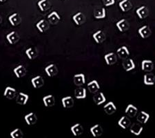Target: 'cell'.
I'll use <instances>...</instances> for the list:
<instances>
[{"label":"cell","instance_id":"obj_1","mask_svg":"<svg viewBox=\"0 0 155 138\" xmlns=\"http://www.w3.org/2000/svg\"><path fill=\"white\" fill-rule=\"evenodd\" d=\"M6 39L11 44H15L19 40V35L15 31H12L7 35Z\"/></svg>","mask_w":155,"mask_h":138},{"label":"cell","instance_id":"obj_2","mask_svg":"<svg viewBox=\"0 0 155 138\" xmlns=\"http://www.w3.org/2000/svg\"><path fill=\"white\" fill-rule=\"evenodd\" d=\"M138 32L140 35L143 39H146L149 37L151 35V30L150 28L148 26H143V27L140 28L138 31Z\"/></svg>","mask_w":155,"mask_h":138},{"label":"cell","instance_id":"obj_3","mask_svg":"<svg viewBox=\"0 0 155 138\" xmlns=\"http://www.w3.org/2000/svg\"><path fill=\"white\" fill-rule=\"evenodd\" d=\"M116 25L119 31L123 32L127 31V30L129 29V27H130L128 22L125 19H122L121 20H120L119 22H117Z\"/></svg>","mask_w":155,"mask_h":138},{"label":"cell","instance_id":"obj_4","mask_svg":"<svg viewBox=\"0 0 155 138\" xmlns=\"http://www.w3.org/2000/svg\"><path fill=\"white\" fill-rule=\"evenodd\" d=\"M28 99L29 96L28 95L23 93H19L17 96L16 102L19 105H26L28 102Z\"/></svg>","mask_w":155,"mask_h":138},{"label":"cell","instance_id":"obj_5","mask_svg":"<svg viewBox=\"0 0 155 138\" xmlns=\"http://www.w3.org/2000/svg\"><path fill=\"white\" fill-rule=\"evenodd\" d=\"M17 94L16 90L12 87H6L4 93V96L8 99H12L15 97Z\"/></svg>","mask_w":155,"mask_h":138},{"label":"cell","instance_id":"obj_6","mask_svg":"<svg viewBox=\"0 0 155 138\" xmlns=\"http://www.w3.org/2000/svg\"><path fill=\"white\" fill-rule=\"evenodd\" d=\"M43 102L46 107H52L55 104V99L52 95H48L43 97Z\"/></svg>","mask_w":155,"mask_h":138},{"label":"cell","instance_id":"obj_7","mask_svg":"<svg viewBox=\"0 0 155 138\" xmlns=\"http://www.w3.org/2000/svg\"><path fill=\"white\" fill-rule=\"evenodd\" d=\"M24 119L27 124L29 125V126H32V125H34L37 122V117L34 113H30L25 115Z\"/></svg>","mask_w":155,"mask_h":138},{"label":"cell","instance_id":"obj_8","mask_svg":"<svg viewBox=\"0 0 155 138\" xmlns=\"http://www.w3.org/2000/svg\"><path fill=\"white\" fill-rule=\"evenodd\" d=\"M14 73L16 75L17 78H21V77H24L26 75V69L24 66L20 65L16 68H15L14 70Z\"/></svg>","mask_w":155,"mask_h":138},{"label":"cell","instance_id":"obj_9","mask_svg":"<svg viewBox=\"0 0 155 138\" xmlns=\"http://www.w3.org/2000/svg\"><path fill=\"white\" fill-rule=\"evenodd\" d=\"M72 19H73L74 23H75L77 26H80V25L83 24L84 22H86V17H85L84 15L81 12H77V14L74 15L73 17H72Z\"/></svg>","mask_w":155,"mask_h":138},{"label":"cell","instance_id":"obj_10","mask_svg":"<svg viewBox=\"0 0 155 138\" xmlns=\"http://www.w3.org/2000/svg\"><path fill=\"white\" fill-rule=\"evenodd\" d=\"M141 69L143 71L150 72L154 69V64L151 60H143L141 63Z\"/></svg>","mask_w":155,"mask_h":138},{"label":"cell","instance_id":"obj_11","mask_svg":"<svg viewBox=\"0 0 155 138\" xmlns=\"http://www.w3.org/2000/svg\"><path fill=\"white\" fill-rule=\"evenodd\" d=\"M104 59L107 65H113L117 61V57L114 52H110L105 55Z\"/></svg>","mask_w":155,"mask_h":138},{"label":"cell","instance_id":"obj_12","mask_svg":"<svg viewBox=\"0 0 155 138\" xmlns=\"http://www.w3.org/2000/svg\"><path fill=\"white\" fill-rule=\"evenodd\" d=\"M45 71H46L47 75H48L49 77H52L57 75V72H58V69H57L56 65L50 64L49 66H48L46 69H45Z\"/></svg>","mask_w":155,"mask_h":138},{"label":"cell","instance_id":"obj_13","mask_svg":"<svg viewBox=\"0 0 155 138\" xmlns=\"http://www.w3.org/2000/svg\"><path fill=\"white\" fill-rule=\"evenodd\" d=\"M31 83L35 89H39L44 86V81L41 76H37L31 79Z\"/></svg>","mask_w":155,"mask_h":138},{"label":"cell","instance_id":"obj_14","mask_svg":"<svg viewBox=\"0 0 155 138\" xmlns=\"http://www.w3.org/2000/svg\"><path fill=\"white\" fill-rule=\"evenodd\" d=\"M117 53L118 54L120 58L122 59H127L130 55V52H129L128 49H127V47L125 46H123L121 48H119V49L117 50Z\"/></svg>","mask_w":155,"mask_h":138},{"label":"cell","instance_id":"obj_15","mask_svg":"<svg viewBox=\"0 0 155 138\" xmlns=\"http://www.w3.org/2000/svg\"><path fill=\"white\" fill-rule=\"evenodd\" d=\"M137 15L139 16L140 19H145L148 16L149 11L146 6H143L137 10Z\"/></svg>","mask_w":155,"mask_h":138},{"label":"cell","instance_id":"obj_16","mask_svg":"<svg viewBox=\"0 0 155 138\" xmlns=\"http://www.w3.org/2000/svg\"><path fill=\"white\" fill-rule=\"evenodd\" d=\"M104 111L107 115H112L114 112L117 110L116 106L112 102H110L105 105L104 107Z\"/></svg>","mask_w":155,"mask_h":138},{"label":"cell","instance_id":"obj_17","mask_svg":"<svg viewBox=\"0 0 155 138\" xmlns=\"http://www.w3.org/2000/svg\"><path fill=\"white\" fill-rule=\"evenodd\" d=\"M91 132L94 137H100L103 133V129L99 124H96L91 128Z\"/></svg>","mask_w":155,"mask_h":138},{"label":"cell","instance_id":"obj_18","mask_svg":"<svg viewBox=\"0 0 155 138\" xmlns=\"http://www.w3.org/2000/svg\"><path fill=\"white\" fill-rule=\"evenodd\" d=\"M61 102L65 109H71L74 106V99L71 96L64 97L61 99Z\"/></svg>","mask_w":155,"mask_h":138},{"label":"cell","instance_id":"obj_19","mask_svg":"<svg viewBox=\"0 0 155 138\" xmlns=\"http://www.w3.org/2000/svg\"><path fill=\"white\" fill-rule=\"evenodd\" d=\"M71 131L74 136H79L84 132V128L81 124H76L71 127Z\"/></svg>","mask_w":155,"mask_h":138},{"label":"cell","instance_id":"obj_20","mask_svg":"<svg viewBox=\"0 0 155 138\" xmlns=\"http://www.w3.org/2000/svg\"><path fill=\"white\" fill-rule=\"evenodd\" d=\"M93 39L95 40L97 43L100 44L104 42V41L106 39V35L102 31H97L95 33L93 34Z\"/></svg>","mask_w":155,"mask_h":138},{"label":"cell","instance_id":"obj_21","mask_svg":"<svg viewBox=\"0 0 155 138\" xmlns=\"http://www.w3.org/2000/svg\"><path fill=\"white\" fill-rule=\"evenodd\" d=\"M87 88H88L89 91L92 93H95L100 89V86L97 80H92L91 82H89L87 84Z\"/></svg>","mask_w":155,"mask_h":138},{"label":"cell","instance_id":"obj_22","mask_svg":"<svg viewBox=\"0 0 155 138\" xmlns=\"http://www.w3.org/2000/svg\"><path fill=\"white\" fill-rule=\"evenodd\" d=\"M119 6L120 8L121 9V11L123 12H127L129 11L132 8V4L129 0H123V1L120 2L119 4Z\"/></svg>","mask_w":155,"mask_h":138},{"label":"cell","instance_id":"obj_23","mask_svg":"<svg viewBox=\"0 0 155 138\" xmlns=\"http://www.w3.org/2000/svg\"><path fill=\"white\" fill-rule=\"evenodd\" d=\"M8 20L12 26H16L21 23V17L18 13H13L8 17Z\"/></svg>","mask_w":155,"mask_h":138},{"label":"cell","instance_id":"obj_24","mask_svg":"<svg viewBox=\"0 0 155 138\" xmlns=\"http://www.w3.org/2000/svg\"><path fill=\"white\" fill-rule=\"evenodd\" d=\"M123 66L124 69L126 70L127 72L133 70L135 68V64L134 62L132 59H126L123 63Z\"/></svg>","mask_w":155,"mask_h":138},{"label":"cell","instance_id":"obj_25","mask_svg":"<svg viewBox=\"0 0 155 138\" xmlns=\"http://www.w3.org/2000/svg\"><path fill=\"white\" fill-rule=\"evenodd\" d=\"M36 26L37 28V29H38L40 32H46L47 30L48 29L49 24L48 23V22H46V20L41 19L36 24Z\"/></svg>","mask_w":155,"mask_h":138},{"label":"cell","instance_id":"obj_26","mask_svg":"<svg viewBox=\"0 0 155 138\" xmlns=\"http://www.w3.org/2000/svg\"><path fill=\"white\" fill-rule=\"evenodd\" d=\"M74 83L76 86H80L83 85L86 82V79H85V76L84 74H77L73 77Z\"/></svg>","mask_w":155,"mask_h":138},{"label":"cell","instance_id":"obj_27","mask_svg":"<svg viewBox=\"0 0 155 138\" xmlns=\"http://www.w3.org/2000/svg\"><path fill=\"white\" fill-rule=\"evenodd\" d=\"M93 101L97 105H101L106 101V99L103 93H98L93 97Z\"/></svg>","mask_w":155,"mask_h":138},{"label":"cell","instance_id":"obj_28","mask_svg":"<svg viewBox=\"0 0 155 138\" xmlns=\"http://www.w3.org/2000/svg\"><path fill=\"white\" fill-rule=\"evenodd\" d=\"M143 130V127L139 124H137V123H134L130 127V132L132 134L137 135V136L141 134Z\"/></svg>","mask_w":155,"mask_h":138},{"label":"cell","instance_id":"obj_29","mask_svg":"<svg viewBox=\"0 0 155 138\" xmlns=\"http://www.w3.org/2000/svg\"><path fill=\"white\" fill-rule=\"evenodd\" d=\"M150 118L149 114L144 111H141L137 115V121L141 123V124H146Z\"/></svg>","mask_w":155,"mask_h":138},{"label":"cell","instance_id":"obj_30","mask_svg":"<svg viewBox=\"0 0 155 138\" xmlns=\"http://www.w3.org/2000/svg\"><path fill=\"white\" fill-rule=\"evenodd\" d=\"M74 96L77 99H85L86 97V90L85 88H77L74 91Z\"/></svg>","mask_w":155,"mask_h":138},{"label":"cell","instance_id":"obj_31","mask_svg":"<svg viewBox=\"0 0 155 138\" xmlns=\"http://www.w3.org/2000/svg\"><path fill=\"white\" fill-rule=\"evenodd\" d=\"M143 82L146 85L152 86L155 83V76L152 73L146 74L143 77Z\"/></svg>","mask_w":155,"mask_h":138},{"label":"cell","instance_id":"obj_32","mask_svg":"<svg viewBox=\"0 0 155 138\" xmlns=\"http://www.w3.org/2000/svg\"><path fill=\"white\" fill-rule=\"evenodd\" d=\"M39 8L41 11H46L51 8V2L49 0H40L37 3Z\"/></svg>","mask_w":155,"mask_h":138},{"label":"cell","instance_id":"obj_33","mask_svg":"<svg viewBox=\"0 0 155 138\" xmlns=\"http://www.w3.org/2000/svg\"><path fill=\"white\" fill-rule=\"evenodd\" d=\"M137 112H138V109L136 106H134V105L129 104L128 106H127L126 110H125V113L128 115L130 117H134L137 114Z\"/></svg>","mask_w":155,"mask_h":138},{"label":"cell","instance_id":"obj_34","mask_svg":"<svg viewBox=\"0 0 155 138\" xmlns=\"http://www.w3.org/2000/svg\"><path fill=\"white\" fill-rule=\"evenodd\" d=\"M48 19L52 24H57L59 22L60 19H61V17H60L59 14L57 12L53 11L48 16Z\"/></svg>","mask_w":155,"mask_h":138},{"label":"cell","instance_id":"obj_35","mask_svg":"<svg viewBox=\"0 0 155 138\" xmlns=\"http://www.w3.org/2000/svg\"><path fill=\"white\" fill-rule=\"evenodd\" d=\"M26 54L30 59H34L38 55V51L35 48H29L26 51Z\"/></svg>","mask_w":155,"mask_h":138},{"label":"cell","instance_id":"obj_36","mask_svg":"<svg viewBox=\"0 0 155 138\" xmlns=\"http://www.w3.org/2000/svg\"><path fill=\"white\" fill-rule=\"evenodd\" d=\"M118 124L119 125V126H121L122 128V129H126L127 128L129 127L130 125V119L127 118V117L123 116L119 120Z\"/></svg>","mask_w":155,"mask_h":138},{"label":"cell","instance_id":"obj_37","mask_svg":"<svg viewBox=\"0 0 155 138\" xmlns=\"http://www.w3.org/2000/svg\"><path fill=\"white\" fill-rule=\"evenodd\" d=\"M94 16L96 19H104L106 17V9L101 8L95 10L94 12Z\"/></svg>","mask_w":155,"mask_h":138},{"label":"cell","instance_id":"obj_38","mask_svg":"<svg viewBox=\"0 0 155 138\" xmlns=\"http://www.w3.org/2000/svg\"><path fill=\"white\" fill-rule=\"evenodd\" d=\"M11 136L12 138H21L24 136V133L20 129H16L11 133Z\"/></svg>","mask_w":155,"mask_h":138},{"label":"cell","instance_id":"obj_39","mask_svg":"<svg viewBox=\"0 0 155 138\" xmlns=\"http://www.w3.org/2000/svg\"><path fill=\"white\" fill-rule=\"evenodd\" d=\"M104 2L105 6H112V5H113L114 4V2H115V0H104Z\"/></svg>","mask_w":155,"mask_h":138},{"label":"cell","instance_id":"obj_40","mask_svg":"<svg viewBox=\"0 0 155 138\" xmlns=\"http://www.w3.org/2000/svg\"><path fill=\"white\" fill-rule=\"evenodd\" d=\"M2 17H1V15H0V24L2 23Z\"/></svg>","mask_w":155,"mask_h":138},{"label":"cell","instance_id":"obj_41","mask_svg":"<svg viewBox=\"0 0 155 138\" xmlns=\"http://www.w3.org/2000/svg\"><path fill=\"white\" fill-rule=\"evenodd\" d=\"M6 1H7V0H0V2H4Z\"/></svg>","mask_w":155,"mask_h":138},{"label":"cell","instance_id":"obj_42","mask_svg":"<svg viewBox=\"0 0 155 138\" xmlns=\"http://www.w3.org/2000/svg\"><path fill=\"white\" fill-rule=\"evenodd\" d=\"M154 68H155V66H154Z\"/></svg>","mask_w":155,"mask_h":138}]
</instances>
